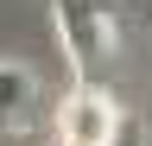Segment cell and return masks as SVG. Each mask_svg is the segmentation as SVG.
<instances>
[{"label": "cell", "mask_w": 152, "mask_h": 146, "mask_svg": "<svg viewBox=\"0 0 152 146\" xmlns=\"http://www.w3.org/2000/svg\"><path fill=\"white\" fill-rule=\"evenodd\" d=\"M57 38L76 83H95L114 64V7L108 0H57Z\"/></svg>", "instance_id": "6da1fadb"}, {"label": "cell", "mask_w": 152, "mask_h": 146, "mask_svg": "<svg viewBox=\"0 0 152 146\" xmlns=\"http://www.w3.org/2000/svg\"><path fill=\"white\" fill-rule=\"evenodd\" d=\"M121 108H114L95 83H76V95L64 102V140L57 146H114Z\"/></svg>", "instance_id": "7a4b0ae2"}, {"label": "cell", "mask_w": 152, "mask_h": 146, "mask_svg": "<svg viewBox=\"0 0 152 146\" xmlns=\"http://www.w3.org/2000/svg\"><path fill=\"white\" fill-rule=\"evenodd\" d=\"M26 102H32V76L13 70V64H0V127H13L26 114Z\"/></svg>", "instance_id": "3957f363"}]
</instances>
